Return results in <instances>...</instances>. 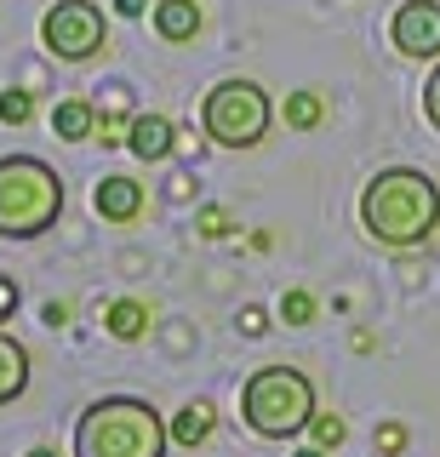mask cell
Returning <instances> with one entry per match:
<instances>
[{"label": "cell", "mask_w": 440, "mask_h": 457, "mask_svg": "<svg viewBox=\"0 0 440 457\" xmlns=\"http://www.w3.org/2000/svg\"><path fill=\"white\" fill-rule=\"evenodd\" d=\"M63 218V178L35 154L0 161V240H35Z\"/></svg>", "instance_id": "3"}, {"label": "cell", "mask_w": 440, "mask_h": 457, "mask_svg": "<svg viewBox=\"0 0 440 457\" xmlns=\"http://www.w3.org/2000/svg\"><path fill=\"white\" fill-rule=\"evenodd\" d=\"M29 114H35V97L23 92V86H12V92H0V120H6V126H23Z\"/></svg>", "instance_id": "17"}, {"label": "cell", "mask_w": 440, "mask_h": 457, "mask_svg": "<svg viewBox=\"0 0 440 457\" xmlns=\"http://www.w3.org/2000/svg\"><path fill=\"white\" fill-rule=\"evenodd\" d=\"M212 428H218V411H212L206 400H189V406L172 418V446H206Z\"/></svg>", "instance_id": "12"}, {"label": "cell", "mask_w": 440, "mask_h": 457, "mask_svg": "<svg viewBox=\"0 0 440 457\" xmlns=\"http://www.w3.org/2000/svg\"><path fill=\"white\" fill-rule=\"evenodd\" d=\"M423 120L440 132V63H435V75L423 80Z\"/></svg>", "instance_id": "21"}, {"label": "cell", "mask_w": 440, "mask_h": 457, "mask_svg": "<svg viewBox=\"0 0 440 457\" xmlns=\"http://www.w3.org/2000/svg\"><path fill=\"white\" fill-rule=\"evenodd\" d=\"M46 326H69V303H46Z\"/></svg>", "instance_id": "26"}, {"label": "cell", "mask_w": 440, "mask_h": 457, "mask_svg": "<svg viewBox=\"0 0 440 457\" xmlns=\"http://www.w3.org/2000/svg\"><path fill=\"white\" fill-rule=\"evenodd\" d=\"M92 206H97L104 223H137L144 218V183L126 178V171H109V178H97Z\"/></svg>", "instance_id": "8"}, {"label": "cell", "mask_w": 440, "mask_h": 457, "mask_svg": "<svg viewBox=\"0 0 440 457\" xmlns=\"http://www.w3.org/2000/svg\"><path fill=\"white\" fill-rule=\"evenodd\" d=\"M440 223V189L418 166H383L361 189V228L389 252L423 246Z\"/></svg>", "instance_id": "1"}, {"label": "cell", "mask_w": 440, "mask_h": 457, "mask_svg": "<svg viewBox=\"0 0 440 457\" xmlns=\"http://www.w3.org/2000/svg\"><path fill=\"white\" fill-rule=\"evenodd\" d=\"M297 457H326V446H303V452H297Z\"/></svg>", "instance_id": "28"}, {"label": "cell", "mask_w": 440, "mask_h": 457, "mask_svg": "<svg viewBox=\"0 0 440 457\" xmlns=\"http://www.w3.org/2000/svg\"><path fill=\"white\" fill-rule=\"evenodd\" d=\"M52 132L69 137V143H87V137H97V109L87 104V97H69V104L52 109Z\"/></svg>", "instance_id": "13"}, {"label": "cell", "mask_w": 440, "mask_h": 457, "mask_svg": "<svg viewBox=\"0 0 440 457\" xmlns=\"http://www.w3.org/2000/svg\"><path fill=\"white\" fill-rule=\"evenodd\" d=\"M12 314H18V280H12V275H0V326H6Z\"/></svg>", "instance_id": "23"}, {"label": "cell", "mask_w": 440, "mask_h": 457, "mask_svg": "<svg viewBox=\"0 0 440 457\" xmlns=\"http://www.w3.org/2000/svg\"><path fill=\"white\" fill-rule=\"evenodd\" d=\"M126 126H132V114H126V97H115V109L97 120V143H104V149H120V143H126Z\"/></svg>", "instance_id": "16"}, {"label": "cell", "mask_w": 440, "mask_h": 457, "mask_svg": "<svg viewBox=\"0 0 440 457\" xmlns=\"http://www.w3.org/2000/svg\"><path fill=\"white\" fill-rule=\"evenodd\" d=\"M240 418L263 440H292L315 423V383L297 366H258L240 389Z\"/></svg>", "instance_id": "4"}, {"label": "cell", "mask_w": 440, "mask_h": 457, "mask_svg": "<svg viewBox=\"0 0 440 457\" xmlns=\"http://www.w3.org/2000/svg\"><path fill=\"white\" fill-rule=\"evenodd\" d=\"M172 143H178V132H172L166 114H132V126H126V149H132L137 161H166Z\"/></svg>", "instance_id": "9"}, {"label": "cell", "mask_w": 440, "mask_h": 457, "mask_svg": "<svg viewBox=\"0 0 440 457\" xmlns=\"http://www.w3.org/2000/svg\"><path fill=\"white\" fill-rule=\"evenodd\" d=\"M154 35L183 46V40L201 35V6L195 0H154Z\"/></svg>", "instance_id": "10"}, {"label": "cell", "mask_w": 440, "mask_h": 457, "mask_svg": "<svg viewBox=\"0 0 440 457\" xmlns=\"http://www.w3.org/2000/svg\"><path fill=\"white\" fill-rule=\"evenodd\" d=\"M280 320H286V326H309V320H315V297H309V292H286V297H280Z\"/></svg>", "instance_id": "19"}, {"label": "cell", "mask_w": 440, "mask_h": 457, "mask_svg": "<svg viewBox=\"0 0 440 457\" xmlns=\"http://www.w3.org/2000/svg\"><path fill=\"white\" fill-rule=\"evenodd\" d=\"M320 120H326L320 92H292V97H286V126H297V132H315Z\"/></svg>", "instance_id": "15"}, {"label": "cell", "mask_w": 440, "mask_h": 457, "mask_svg": "<svg viewBox=\"0 0 440 457\" xmlns=\"http://www.w3.org/2000/svg\"><path fill=\"white\" fill-rule=\"evenodd\" d=\"M401 446H406V428H401V423H383V428H378V452H383V457H394Z\"/></svg>", "instance_id": "22"}, {"label": "cell", "mask_w": 440, "mask_h": 457, "mask_svg": "<svg viewBox=\"0 0 440 457\" xmlns=\"http://www.w3.org/2000/svg\"><path fill=\"white\" fill-rule=\"evenodd\" d=\"M40 46H46L58 63H87L109 46V23L92 0H58L40 18Z\"/></svg>", "instance_id": "6"}, {"label": "cell", "mask_w": 440, "mask_h": 457, "mask_svg": "<svg viewBox=\"0 0 440 457\" xmlns=\"http://www.w3.org/2000/svg\"><path fill=\"white\" fill-rule=\"evenodd\" d=\"M172 423L132 395H104L75 418V457H166Z\"/></svg>", "instance_id": "2"}, {"label": "cell", "mask_w": 440, "mask_h": 457, "mask_svg": "<svg viewBox=\"0 0 440 457\" xmlns=\"http://www.w3.org/2000/svg\"><path fill=\"white\" fill-rule=\"evenodd\" d=\"M240 332H246V337H263L269 332V314L263 309H240Z\"/></svg>", "instance_id": "24"}, {"label": "cell", "mask_w": 440, "mask_h": 457, "mask_svg": "<svg viewBox=\"0 0 440 457\" xmlns=\"http://www.w3.org/2000/svg\"><path fill=\"white\" fill-rule=\"evenodd\" d=\"M23 457H58V446H29Z\"/></svg>", "instance_id": "27"}, {"label": "cell", "mask_w": 440, "mask_h": 457, "mask_svg": "<svg viewBox=\"0 0 440 457\" xmlns=\"http://www.w3.org/2000/svg\"><path fill=\"white\" fill-rule=\"evenodd\" d=\"M23 389H29V349L0 332V406H12Z\"/></svg>", "instance_id": "11"}, {"label": "cell", "mask_w": 440, "mask_h": 457, "mask_svg": "<svg viewBox=\"0 0 440 457\" xmlns=\"http://www.w3.org/2000/svg\"><path fill=\"white\" fill-rule=\"evenodd\" d=\"M104 332L120 337V343L149 337V309L137 303V297H120V303H109V314H104Z\"/></svg>", "instance_id": "14"}, {"label": "cell", "mask_w": 440, "mask_h": 457, "mask_svg": "<svg viewBox=\"0 0 440 457\" xmlns=\"http://www.w3.org/2000/svg\"><path fill=\"white\" fill-rule=\"evenodd\" d=\"M389 40L394 52L423 63V57H440V0H401L389 18Z\"/></svg>", "instance_id": "7"}, {"label": "cell", "mask_w": 440, "mask_h": 457, "mask_svg": "<svg viewBox=\"0 0 440 457\" xmlns=\"http://www.w3.org/2000/svg\"><path fill=\"white\" fill-rule=\"evenodd\" d=\"M201 126L223 149H258L275 126V104L258 80H218L201 104Z\"/></svg>", "instance_id": "5"}, {"label": "cell", "mask_w": 440, "mask_h": 457, "mask_svg": "<svg viewBox=\"0 0 440 457\" xmlns=\"http://www.w3.org/2000/svg\"><path fill=\"white\" fill-rule=\"evenodd\" d=\"M309 428H315V446H326V452H337V446H344V435H349L337 411H315V423H309Z\"/></svg>", "instance_id": "18"}, {"label": "cell", "mask_w": 440, "mask_h": 457, "mask_svg": "<svg viewBox=\"0 0 440 457\" xmlns=\"http://www.w3.org/2000/svg\"><path fill=\"white\" fill-rule=\"evenodd\" d=\"M195 228H201L206 240H223L235 223H229V212H223V206H201V212H195Z\"/></svg>", "instance_id": "20"}, {"label": "cell", "mask_w": 440, "mask_h": 457, "mask_svg": "<svg viewBox=\"0 0 440 457\" xmlns=\"http://www.w3.org/2000/svg\"><path fill=\"white\" fill-rule=\"evenodd\" d=\"M115 12H120V18H144L149 0H115Z\"/></svg>", "instance_id": "25"}]
</instances>
